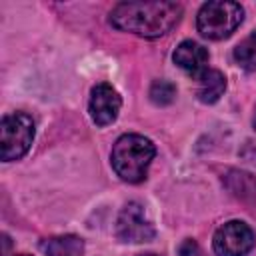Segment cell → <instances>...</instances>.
Returning <instances> with one entry per match:
<instances>
[{"mask_svg": "<svg viewBox=\"0 0 256 256\" xmlns=\"http://www.w3.org/2000/svg\"><path fill=\"white\" fill-rule=\"evenodd\" d=\"M252 122H254V128H256V112H254V120Z\"/></svg>", "mask_w": 256, "mask_h": 256, "instance_id": "17", "label": "cell"}, {"mask_svg": "<svg viewBox=\"0 0 256 256\" xmlns=\"http://www.w3.org/2000/svg\"><path fill=\"white\" fill-rule=\"evenodd\" d=\"M156 234L150 218L146 216V210L142 204L138 202H128L116 220V236L122 242H132V244H140V242H148L152 240Z\"/></svg>", "mask_w": 256, "mask_h": 256, "instance_id": "6", "label": "cell"}, {"mask_svg": "<svg viewBox=\"0 0 256 256\" xmlns=\"http://www.w3.org/2000/svg\"><path fill=\"white\" fill-rule=\"evenodd\" d=\"M120 106H122L120 94L112 88V84L100 82L92 88L90 102H88V112H90V118L94 120L96 126L112 124L116 120L118 112H120Z\"/></svg>", "mask_w": 256, "mask_h": 256, "instance_id": "7", "label": "cell"}, {"mask_svg": "<svg viewBox=\"0 0 256 256\" xmlns=\"http://www.w3.org/2000/svg\"><path fill=\"white\" fill-rule=\"evenodd\" d=\"M226 90V78L220 70L206 68L200 76H196V96L204 104H214Z\"/></svg>", "mask_w": 256, "mask_h": 256, "instance_id": "9", "label": "cell"}, {"mask_svg": "<svg viewBox=\"0 0 256 256\" xmlns=\"http://www.w3.org/2000/svg\"><path fill=\"white\" fill-rule=\"evenodd\" d=\"M178 254L180 256H204V252H202V248L198 246V242L196 240H184L180 246H178Z\"/></svg>", "mask_w": 256, "mask_h": 256, "instance_id": "14", "label": "cell"}, {"mask_svg": "<svg viewBox=\"0 0 256 256\" xmlns=\"http://www.w3.org/2000/svg\"><path fill=\"white\" fill-rule=\"evenodd\" d=\"M244 20V10L240 4L230 0H212L202 4L196 16L198 32L208 40L228 38Z\"/></svg>", "mask_w": 256, "mask_h": 256, "instance_id": "3", "label": "cell"}, {"mask_svg": "<svg viewBox=\"0 0 256 256\" xmlns=\"http://www.w3.org/2000/svg\"><path fill=\"white\" fill-rule=\"evenodd\" d=\"M34 140V122L24 112L6 114L0 124V156L4 162L22 158Z\"/></svg>", "mask_w": 256, "mask_h": 256, "instance_id": "4", "label": "cell"}, {"mask_svg": "<svg viewBox=\"0 0 256 256\" xmlns=\"http://www.w3.org/2000/svg\"><path fill=\"white\" fill-rule=\"evenodd\" d=\"M138 256H156V254H152V252H146V254H138Z\"/></svg>", "mask_w": 256, "mask_h": 256, "instance_id": "16", "label": "cell"}, {"mask_svg": "<svg viewBox=\"0 0 256 256\" xmlns=\"http://www.w3.org/2000/svg\"><path fill=\"white\" fill-rule=\"evenodd\" d=\"M172 60L178 68H182L184 72H188L190 76H200L206 70L208 64V50L204 46H200L194 40H184L176 46Z\"/></svg>", "mask_w": 256, "mask_h": 256, "instance_id": "8", "label": "cell"}, {"mask_svg": "<svg viewBox=\"0 0 256 256\" xmlns=\"http://www.w3.org/2000/svg\"><path fill=\"white\" fill-rule=\"evenodd\" d=\"M154 154H156V146L152 144V140L140 134H124L114 142L110 162L114 172L122 180L136 184L146 178Z\"/></svg>", "mask_w": 256, "mask_h": 256, "instance_id": "2", "label": "cell"}, {"mask_svg": "<svg viewBox=\"0 0 256 256\" xmlns=\"http://www.w3.org/2000/svg\"><path fill=\"white\" fill-rule=\"evenodd\" d=\"M176 98V86L170 80H156L150 86V100L156 106H166Z\"/></svg>", "mask_w": 256, "mask_h": 256, "instance_id": "12", "label": "cell"}, {"mask_svg": "<svg viewBox=\"0 0 256 256\" xmlns=\"http://www.w3.org/2000/svg\"><path fill=\"white\" fill-rule=\"evenodd\" d=\"M20 256H28V254H20Z\"/></svg>", "mask_w": 256, "mask_h": 256, "instance_id": "18", "label": "cell"}, {"mask_svg": "<svg viewBox=\"0 0 256 256\" xmlns=\"http://www.w3.org/2000/svg\"><path fill=\"white\" fill-rule=\"evenodd\" d=\"M182 18L178 2H120L110 12V24L122 32L142 38H160L170 32Z\"/></svg>", "mask_w": 256, "mask_h": 256, "instance_id": "1", "label": "cell"}, {"mask_svg": "<svg viewBox=\"0 0 256 256\" xmlns=\"http://www.w3.org/2000/svg\"><path fill=\"white\" fill-rule=\"evenodd\" d=\"M40 248L46 256H82L84 242L74 234H64V236H52L42 240Z\"/></svg>", "mask_w": 256, "mask_h": 256, "instance_id": "10", "label": "cell"}, {"mask_svg": "<svg viewBox=\"0 0 256 256\" xmlns=\"http://www.w3.org/2000/svg\"><path fill=\"white\" fill-rule=\"evenodd\" d=\"M240 182H246V184L250 186L248 196L256 198V180H254L250 174H246V172H230V176H228V186H230V190H232L238 198H246V192H240V186H236V184H240ZM242 190H244V186H242Z\"/></svg>", "mask_w": 256, "mask_h": 256, "instance_id": "13", "label": "cell"}, {"mask_svg": "<svg viewBox=\"0 0 256 256\" xmlns=\"http://www.w3.org/2000/svg\"><path fill=\"white\" fill-rule=\"evenodd\" d=\"M2 242H4V256H8V248H10V238L4 234L2 236Z\"/></svg>", "mask_w": 256, "mask_h": 256, "instance_id": "15", "label": "cell"}, {"mask_svg": "<svg viewBox=\"0 0 256 256\" xmlns=\"http://www.w3.org/2000/svg\"><path fill=\"white\" fill-rule=\"evenodd\" d=\"M254 232L242 220H230L222 224L212 240L216 256H246L254 248Z\"/></svg>", "mask_w": 256, "mask_h": 256, "instance_id": "5", "label": "cell"}, {"mask_svg": "<svg viewBox=\"0 0 256 256\" xmlns=\"http://www.w3.org/2000/svg\"><path fill=\"white\" fill-rule=\"evenodd\" d=\"M234 60L244 70H256V32L246 36L236 48H234Z\"/></svg>", "mask_w": 256, "mask_h": 256, "instance_id": "11", "label": "cell"}]
</instances>
